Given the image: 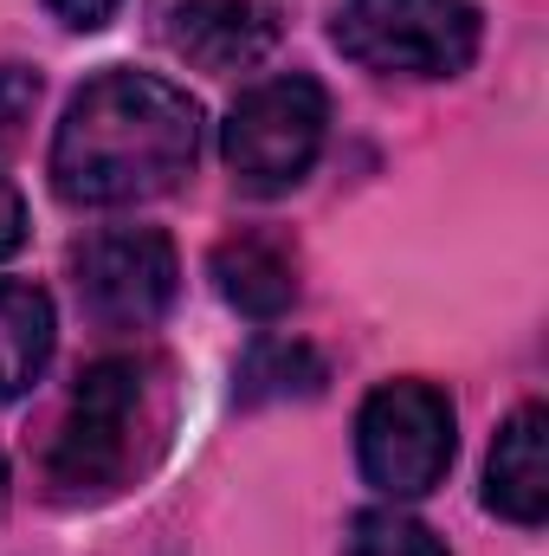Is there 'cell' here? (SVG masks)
Returning <instances> with one entry per match:
<instances>
[{"label":"cell","instance_id":"1","mask_svg":"<svg viewBox=\"0 0 549 556\" xmlns=\"http://www.w3.org/2000/svg\"><path fill=\"white\" fill-rule=\"evenodd\" d=\"M201 155V104L155 78V72H98L72 91L59 137H52V188L72 207H137L181 175H194Z\"/></svg>","mask_w":549,"mask_h":556},{"label":"cell","instance_id":"2","mask_svg":"<svg viewBox=\"0 0 549 556\" xmlns=\"http://www.w3.org/2000/svg\"><path fill=\"white\" fill-rule=\"evenodd\" d=\"M168 446V363L98 356L46 440V485L59 505H104L137 485Z\"/></svg>","mask_w":549,"mask_h":556},{"label":"cell","instance_id":"3","mask_svg":"<svg viewBox=\"0 0 549 556\" xmlns=\"http://www.w3.org/2000/svg\"><path fill=\"white\" fill-rule=\"evenodd\" d=\"M330 39L382 78H459L478 59L485 20L472 0H343Z\"/></svg>","mask_w":549,"mask_h":556},{"label":"cell","instance_id":"4","mask_svg":"<svg viewBox=\"0 0 549 556\" xmlns=\"http://www.w3.org/2000/svg\"><path fill=\"white\" fill-rule=\"evenodd\" d=\"M323 130H330V98L310 72H284V78H266V85H246L227 111V130H220V149H227V168L246 194H291L317 155H323Z\"/></svg>","mask_w":549,"mask_h":556},{"label":"cell","instance_id":"5","mask_svg":"<svg viewBox=\"0 0 549 556\" xmlns=\"http://www.w3.org/2000/svg\"><path fill=\"white\" fill-rule=\"evenodd\" d=\"M452 453H459L452 395L420 376L382 382L356 415V466L382 498H426L446 479Z\"/></svg>","mask_w":549,"mask_h":556},{"label":"cell","instance_id":"6","mask_svg":"<svg viewBox=\"0 0 549 556\" xmlns=\"http://www.w3.org/2000/svg\"><path fill=\"white\" fill-rule=\"evenodd\" d=\"M72 285L104 330H149L181 291V260L162 227H104L72 247Z\"/></svg>","mask_w":549,"mask_h":556},{"label":"cell","instance_id":"7","mask_svg":"<svg viewBox=\"0 0 549 556\" xmlns=\"http://www.w3.org/2000/svg\"><path fill=\"white\" fill-rule=\"evenodd\" d=\"M168 52L194 72L233 78L266 65L278 46V13L266 0H175L168 7Z\"/></svg>","mask_w":549,"mask_h":556},{"label":"cell","instance_id":"8","mask_svg":"<svg viewBox=\"0 0 549 556\" xmlns=\"http://www.w3.org/2000/svg\"><path fill=\"white\" fill-rule=\"evenodd\" d=\"M549 415L544 402L518 408V415L498 427L491 440V459H485V511H498L505 525H544L549 518Z\"/></svg>","mask_w":549,"mask_h":556},{"label":"cell","instance_id":"9","mask_svg":"<svg viewBox=\"0 0 549 556\" xmlns=\"http://www.w3.org/2000/svg\"><path fill=\"white\" fill-rule=\"evenodd\" d=\"M214 291L240 317L272 324V317H284L297 304V291H304L297 285V247L284 233H266V227H246V233L220 240L214 247Z\"/></svg>","mask_w":549,"mask_h":556},{"label":"cell","instance_id":"10","mask_svg":"<svg viewBox=\"0 0 549 556\" xmlns=\"http://www.w3.org/2000/svg\"><path fill=\"white\" fill-rule=\"evenodd\" d=\"M52 343H59L52 298L26 278H0V408L20 402L46 376Z\"/></svg>","mask_w":549,"mask_h":556},{"label":"cell","instance_id":"11","mask_svg":"<svg viewBox=\"0 0 549 556\" xmlns=\"http://www.w3.org/2000/svg\"><path fill=\"white\" fill-rule=\"evenodd\" d=\"M323 389V356L297 337H259L246 356H240V402L246 408H266V402H304Z\"/></svg>","mask_w":549,"mask_h":556},{"label":"cell","instance_id":"12","mask_svg":"<svg viewBox=\"0 0 549 556\" xmlns=\"http://www.w3.org/2000/svg\"><path fill=\"white\" fill-rule=\"evenodd\" d=\"M343 556H446V544L408 511H362L349 525V551Z\"/></svg>","mask_w":549,"mask_h":556},{"label":"cell","instance_id":"13","mask_svg":"<svg viewBox=\"0 0 549 556\" xmlns=\"http://www.w3.org/2000/svg\"><path fill=\"white\" fill-rule=\"evenodd\" d=\"M33 111H39V72L33 65H0V155L20 149Z\"/></svg>","mask_w":549,"mask_h":556},{"label":"cell","instance_id":"14","mask_svg":"<svg viewBox=\"0 0 549 556\" xmlns=\"http://www.w3.org/2000/svg\"><path fill=\"white\" fill-rule=\"evenodd\" d=\"M46 7H52L59 26H72V33H98V26H111V13H117L124 0H46Z\"/></svg>","mask_w":549,"mask_h":556},{"label":"cell","instance_id":"15","mask_svg":"<svg viewBox=\"0 0 549 556\" xmlns=\"http://www.w3.org/2000/svg\"><path fill=\"white\" fill-rule=\"evenodd\" d=\"M20 247H26V201H20V188L0 175V266H7Z\"/></svg>","mask_w":549,"mask_h":556},{"label":"cell","instance_id":"16","mask_svg":"<svg viewBox=\"0 0 549 556\" xmlns=\"http://www.w3.org/2000/svg\"><path fill=\"white\" fill-rule=\"evenodd\" d=\"M0 505H7V459H0Z\"/></svg>","mask_w":549,"mask_h":556}]
</instances>
